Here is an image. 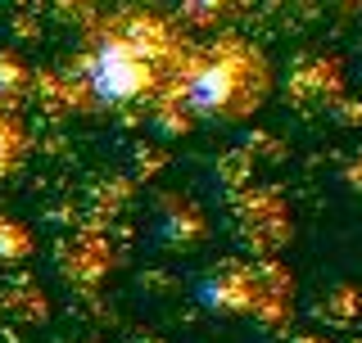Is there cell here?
<instances>
[{"mask_svg": "<svg viewBox=\"0 0 362 343\" xmlns=\"http://www.w3.org/2000/svg\"><path fill=\"white\" fill-rule=\"evenodd\" d=\"M190 54L186 32L154 9H118L90 28L73 59V82L100 109L154 104L173 90L181 64Z\"/></svg>", "mask_w": 362, "mask_h": 343, "instance_id": "obj_1", "label": "cell"}, {"mask_svg": "<svg viewBox=\"0 0 362 343\" xmlns=\"http://www.w3.org/2000/svg\"><path fill=\"white\" fill-rule=\"evenodd\" d=\"M272 64L254 41L245 37H222L190 45L168 100L186 109L190 122H213V127H235L249 122L272 95Z\"/></svg>", "mask_w": 362, "mask_h": 343, "instance_id": "obj_2", "label": "cell"}, {"mask_svg": "<svg viewBox=\"0 0 362 343\" xmlns=\"http://www.w3.org/2000/svg\"><path fill=\"white\" fill-rule=\"evenodd\" d=\"M195 299L204 312H258V299H263V276L254 267H240V262H218L209 276L195 280Z\"/></svg>", "mask_w": 362, "mask_h": 343, "instance_id": "obj_3", "label": "cell"}, {"mask_svg": "<svg viewBox=\"0 0 362 343\" xmlns=\"http://www.w3.org/2000/svg\"><path fill=\"white\" fill-rule=\"evenodd\" d=\"M286 95L294 104H322V100L339 95V64L335 59H303L294 64L286 77Z\"/></svg>", "mask_w": 362, "mask_h": 343, "instance_id": "obj_4", "label": "cell"}, {"mask_svg": "<svg viewBox=\"0 0 362 343\" xmlns=\"http://www.w3.org/2000/svg\"><path fill=\"white\" fill-rule=\"evenodd\" d=\"M158 239H163V244H173V248H190V244H199V239H204V222L186 208V203L168 199V217H163V231H158Z\"/></svg>", "mask_w": 362, "mask_h": 343, "instance_id": "obj_5", "label": "cell"}, {"mask_svg": "<svg viewBox=\"0 0 362 343\" xmlns=\"http://www.w3.org/2000/svg\"><path fill=\"white\" fill-rule=\"evenodd\" d=\"M177 14L190 28H218L222 18L235 14V0H177Z\"/></svg>", "mask_w": 362, "mask_h": 343, "instance_id": "obj_6", "label": "cell"}, {"mask_svg": "<svg viewBox=\"0 0 362 343\" xmlns=\"http://www.w3.org/2000/svg\"><path fill=\"white\" fill-rule=\"evenodd\" d=\"M23 82H28V68H23L14 54H0V100H14Z\"/></svg>", "mask_w": 362, "mask_h": 343, "instance_id": "obj_7", "label": "cell"}, {"mask_svg": "<svg viewBox=\"0 0 362 343\" xmlns=\"http://www.w3.org/2000/svg\"><path fill=\"white\" fill-rule=\"evenodd\" d=\"M14 154H18V140H14V127H5V118H0V176H5L9 167H14Z\"/></svg>", "mask_w": 362, "mask_h": 343, "instance_id": "obj_8", "label": "cell"}, {"mask_svg": "<svg viewBox=\"0 0 362 343\" xmlns=\"http://www.w3.org/2000/svg\"><path fill=\"white\" fill-rule=\"evenodd\" d=\"M339 176H344V186H354V190H362V154H354V163H349L344 172H339Z\"/></svg>", "mask_w": 362, "mask_h": 343, "instance_id": "obj_9", "label": "cell"}, {"mask_svg": "<svg viewBox=\"0 0 362 343\" xmlns=\"http://www.w3.org/2000/svg\"><path fill=\"white\" fill-rule=\"evenodd\" d=\"M281 343H326V339H317V335H286Z\"/></svg>", "mask_w": 362, "mask_h": 343, "instance_id": "obj_10", "label": "cell"}, {"mask_svg": "<svg viewBox=\"0 0 362 343\" xmlns=\"http://www.w3.org/2000/svg\"><path fill=\"white\" fill-rule=\"evenodd\" d=\"M331 5H339V9H362V0H331Z\"/></svg>", "mask_w": 362, "mask_h": 343, "instance_id": "obj_11", "label": "cell"}]
</instances>
